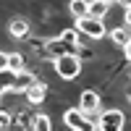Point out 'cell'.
Returning a JSON list of instances; mask_svg holds the SVG:
<instances>
[{
  "label": "cell",
  "mask_w": 131,
  "mask_h": 131,
  "mask_svg": "<svg viewBox=\"0 0 131 131\" xmlns=\"http://www.w3.org/2000/svg\"><path fill=\"white\" fill-rule=\"evenodd\" d=\"M107 5L105 0H89V5H86V16H94V18H105L107 16Z\"/></svg>",
  "instance_id": "30bf717a"
},
{
  "label": "cell",
  "mask_w": 131,
  "mask_h": 131,
  "mask_svg": "<svg viewBox=\"0 0 131 131\" xmlns=\"http://www.w3.org/2000/svg\"><path fill=\"white\" fill-rule=\"evenodd\" d=\"M105 3H107V5H113V3H118V0H105Z\"/></svg>",
  "instance_id": "ffe728a7"
},
{
  "label": "cell",
  "mask_w": 131,
  "mask_h": 131,
  "mask_svg": "<svg viewBox=\"0 0 131 131\" xmlns=\"http://www.w3.org/2000/svg\"><path fill=\"white\" fill-rule=\"evenodd\" d=\"M79 107H81L86 115L97 113V107H100V94H97L94 89H84V92L79 94Z\"/></svg>",
  "instance_id": "ba28073f"
},
{
  "label": "cell",
  "mask_w": 131,
  "mask_h": 131,
  "mask_svg": "<svg viewBox=\"0 0 131 131\" xmlns=\"http://www.w3.org/2000/svg\"><path fill=\"white\" fill-rule=\"evenodd\" d=\"M128 79H131V71H128Z\"/></svg>",
  "instance_id": "44dd1931"
},
{
  "label": "cell",
  "mask_w": 131,
  "mask_h": 131,
  "mask_svg": "<svg viewBox=\"0 0 131 131\" xmlns=\"http://www.w3.org/2000/svg\"><path fill=\"white\" fill-rule=\"evenodd\" d=\"M110 37H113V42L118 47H123L126 42L131 39V26H115L113 31H110Z\"/></svg>",
  "instance_id": "8fae6325"
},
{
  "label": "cell",
  "mask_w": 131,
  "mask_h": 131,
  "mask_svg": "<svg viewBox=\"0 0 131 131\" xmlns=\"http://www.w3.org/2000/svg\"><path fill=\"white\" fill-rule=\"evenodd\" d=\"M52 63H55V73L60 76V79H66V81H73L76 76L81 73V58H79V52L60 55V58H55Z\"/></svg>",
  "instance_id": "7a4b0ae2"
},
{
  "label": "cell",
  "mask_w": 131,
  "mask_h": 131,
  "mask_svg": "<svg viewBox=\"0 0 131 131\" xmlns=\"http://www.w3.org/2000/svg\"><path fill=\"white\" fill-rule=\"evenodd\" d=\"M86 5H89V0H71L68 10L73 13V18H81V16H86Z\"/></svg>",
  "instance_id": "7c38bea8"
},
{
  "label": "cell",
  "mask_w": 131,
  "mask_h": 131,
  "mask_svg": "<svg viewBox=\"0 0 131 131\" xmlns=\"http://www.w3.org/2000/svg\"><path fill=\"white\" fill-rule=\"evenodd\" d=\"M68 52H79V45L76 42H71L68 37H55V39H47L45 45H42V58H50L55 60L60 55H68Z\"/></svg>",
  "instance_id": "3957f363"
},
{
  "label": "cell",
  "mask_w": 131,
  "mask_h": 131,
  "mask_svg": "<svg viewBox=\"0 0 131 131\" xmlns=\"http://www.w3.org/2000/svg\"><path fill=\"white\" fill-rule=\"evenodd\" d=\"M8 68L10 71H24V55L21 52H8Z\"/></svg>",
  "instance_id": "5bb4252c"
},
{
  "label": "cell",
  "mask_w": 131,
  "mask_h": 131,
  "mask_svg": "<svg viewBox=\"0 0 131 131\" xmlns=\"http://www.w3.org/2000/svg\"><path fill=\"white\" fill-rule=\"evenodd\" d=\"M126 10V26H131V8H123Z\"/></svg>",
  "instance_id": "ac0fdd59"
},
{
  "label": "cell",
  "mask_w": 131,
  "mask_h": 131,
  "mask_svg": "<svg viewBox=\"0 0 131 131\" xmlns=\"http://www.w3.org/2000/svg\"><path fill=\"white\" fill-rule=\"evenodd\" d=\"M3 68H8V52L0 50V71H3Z\"/></svg>",
  "instance_id": "2e32d148"
},
{
  "label": "cell",
  "mask_w": 131,
  "mask_h": 131,
  "mask_svg": "<svg viewBox=\"0 0 131 131\" xmlns=\"http://www.w3.org/2000/svg\"><path fill=\"white\" fill-rule=\"evenodd\" d=\"M97 128L102 131H123L126 128V115L121 110H105L97 121Z\"/></svg>",
  "instance_id": "8992f818"
},
{
  "label": "cell",
  "mask_w": 131,
  "mask_h": 131,
  "mask_svg": "<svg viewBox=\"0 0 131 131\" xmlns=\"http://www.w3.org/2000/svg\"><path fill=\"white\" fill-rule=\"evenodd\" d=\"M118 5L121 8H131V0H118Z\"/></svg>",
  "instance_id": "d6986e66"
},
{
  "label": "cell",
  "mask_w": 131,
  "mask_h": 131,
  "mask_svg": "<svg viewBox=\"0 0 131 131\" xmlns=\"http://www.w3.org/2000/svg\"><path fill=\"white\" fill-rule=\"evenodd\" d=\"M31 128H37V131H50V128H52V123H50V118H47V115L37 113L34 118H31Z\"/></svg>",
  "instance_id": "4fadbf2b"
},
{
  "label": "cell",
  "mask_w": 131,
  "mask_h": 131,
  "mask_svg": "<svg viewBox=\"0 0 131 131\" xmlns=\"http://www.w3.org/2000/svg\"><path fill=\"white\" fill-rule=\"evenodd\" d=\"M123 50H126V58L131 60V39H128V42H126V45H123Z\"/></svg>",
  "instance_id": "e0dca14e"
},
{
  "label": "cell",
  "mask_w": 131,
  "mask_h": 131,
  "mask_svg": "<svg viewBox=\"0 0 131 131\" xmlns=\"http://www.w3.org/2000/svg\"><path fill=\"white\" fill-rule=\"evenodd\" d=\"M76 29H79L84 37H89V39H102V37H105V24H102V18H94V16H81V18H76Z\"/></svg>",
  "instance_id": "5b68a950"
},
{
  "label": "cell",
  "mask_w": 131,
  "mask_h": 131,
  "mask_svg": "<svg viewBox=\"0 0 131 131\" xmlns=\"http://www.w3.org/2000/svg\"><path fill=\"white\" fill-rule=\"evenodd\" d=\"M31 81H34V73H29V71H10V68H3V71H0V97L8 94L10 89L24 92Z\"/></svg>",
  "instance_id": "6da1fadb"
},
{
  "label": "cell",
  "mask_w": 131,
  "mask_h": 131,
  "mask_svg": "<svg viewBox=\"0 0 131 131\" xmlns=\"http://www.w3.org/2000/svg\"><path fill=\"white\" fill-rule=\"evenodd\" d=\"M8 126H10V113L0 107V128H8Z\"/></svg>",
  "instance_id": "9a60e30c"
},
{
  "label": "cell",
  "mask_w": 131,
  "mask_h": 131,
  "mask_svg": "<svg viewBox=\"0 0 131 131\" xmlns=\"http://www.w3.org/2000/svg\"><path fill=\"white\" fill-rule=\"evenodd\" d=\"M24 94H26V100H29L31 105H39V102H45V97H47V84L39 81V79H34V81L24 89Z\"/></svg>",
  "instance_id": "52a82bcc"
},
{
  "label": "cell",
  "mask_w": 131,
  "mask_h": 131,
  "mask_svg": "<svg viewBox=\"0 0 131 131\" xmlns=\"http://www.w3.org/2000/svg\"><path fill=\"white\" fill-rule=\"evenodd\" d=\"M8 31H10V37H16V39H26L29 37V21L26 18H13L8 24Z\"/></svg>",
  "instance_id": "9c48e42d"
},
{
  "label": "cell",
  "mask_w": 131,
  "mask_h": 131,
  "mask_svg": "<svg viewBox=\"0 0 131 131\" xmlns=\"http://www.w3.org/2000/svg\"><path fill=\"white\" fill-rule=\"evenodd\" d=\"M63 123L73 128V131H84V128H97V123L92 121L89 115H86L81 107H68V110L63 113Z\"/></svg>",
  "instance_id": "277c9868"
}]
</instances>
